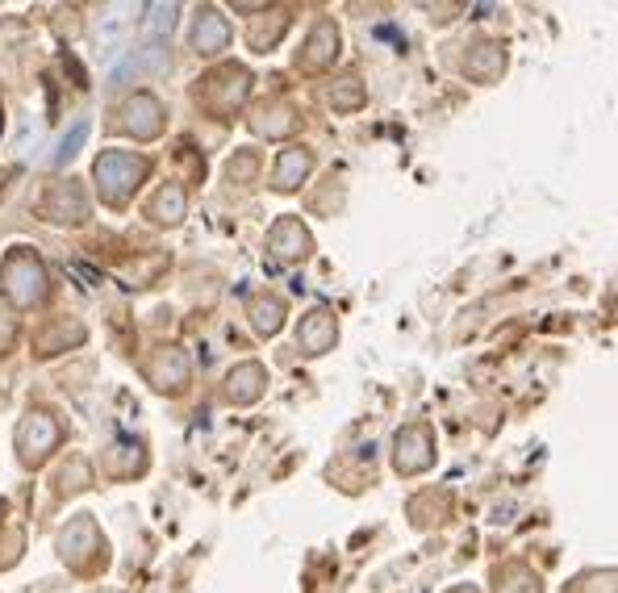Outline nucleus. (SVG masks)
Segmentation results:
<instances>
[{"mask_svg":"<svg viewBox=\"0 0 618 593\" xmlns=\"http://www.w3.org/2000/svg\"><path fill=\"white\" fill-rule=\"evenodd\" d=\"M142 168H147V163H142V159L105 155V159L97 163V176L105 180V193H109V201H122V197H126V188H130V180H138V176H142Z\"/></svg>","mask_w":618,"mask_h":593,"instance_id":"obj_1","label":"nucleus"},{"mask_svg":"<svg viewBox=\"0 0 618 593\" xmlns=\"http://www.w3.org/2000/svg\"><path fill=\"white\" fill-rule=\"evenodd\" d=\"M130 5H113V9H105V17H101V30H97V55L109 63L113 55H117V46H122V38H126V26H130Z\"/></svg>","mask_w":618,"mask_h":593,"instance_id":"obj_2","label":"nucleus"},{"mask_svg":"<svg viewBox=\"0 0 618 593\" xmlns=\"http://www.w3.org/2000/svg\"><path fill=\"white\" fill-rule=\"evenodd\" d=\"M176 5H151L147 9V38L151 42H159V38H168L172 34V26H176Z\"/></svg>","mask_w":618,"mask_h":593,"instance_id":"obj_3","label":"nucleus"},{"mask_svg":"<svg viewBox=\"0 0 618 593\" xmlns=\"http://www.w3.org/2000/svg\"><path fill=\"white\" fill-rule=\"evenodd\" d=\"M305 168H309V155L305 151H289L280 159V188H297V176H305Z\"/></svg>","mask_w":618,"mask_h":593,"instance_id":"obj_4","label":"nucleus"},{"mask_svg":"<svg viewBox=\"0 0 618 593\" xmlns=\"http://www.w3.org/2000/svg\"><path fill=\"white\" fill-rule=\"evenodd\" d=\"M222 42H226V26H218L213 13H205V26H197V46L209 51V46H222Z\"/></svg>","mask_w":618,"mask_h":593,"instance_id":"obj_5","label":"nucleus"},{"mask_svg":"<svg viewBox=\"0 0 618 593\" xmlns=\"http://www.w3.org/2000/svg\"><path fill=\"white\" fill-rule=\"evenodd\" d=\"M84 134H88V126L80 122L76 130H71V138H63V147H59V155H55V163H67L71 155H76V147H80V142H84Z\"/></svg>","mask_w":618,"mask_h":593,"instance_id":"obj_6","label":"nucleus"}]
</instances>
